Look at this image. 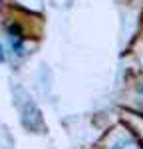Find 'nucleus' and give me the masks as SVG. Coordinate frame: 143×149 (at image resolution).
<instances>
[{
	"mask_svg": "<svg viewBox=\"0 0 143 149\" xmlns=\"http://www.w3.org/2000/svg\"><path fill=\"white\" fill-rule=\"evenodd\" d=\"M0 62H4V52H2V46H0Z\"/></svg>",
	"mask_w": 143,
	"mask_h": 149,
	"instance_id": "1",
	"label": "nucleus"
},
{
	"mask_svg": "<svg viewBox=\"0 0 143 149\" xmlns=\"http://www.w3.org/2000/svg\"><path fill=\"white\" fill-rule=\"evenodd\" d=\"M139 93H141V95H143V84H141V88H139Z\"/></svg>",
	"mask_w": 143,
	"mask_h": 149,
	"instance_id": "2",
	"label": "nucleus"
}]
</instances>
